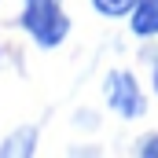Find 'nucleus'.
<instances>
[{
	"label": "nucleus",
	"mask_w": 158,
	"mask_h": 158,
	"mask_svg": "<svg viewBox=\"0 0 158 158\" xmlns=\"http://www.w3.org/2000/svg\"><path fill=\"white\" fill-rule=\"evenodd\" d=\"M19 26L44 52L59 48L63 40L70 37V15L63 11V0H22Z\"/></svg>",
	"instance_id": "obj_1"
},
{
	"label": "nucleus",
	"mask_w": 158,
	"mask_h": 158,
	"mask_svg": "<svg viewBox=\"0 0 158 158\" xmlns=\"http://www.w3.org/2000/svg\"><path fill=\"white\" fill-rule=\"evenodd\" d=\"M103 96H107V107L118 118H140V114H147V96H143L140 81L129 70H110L107 81H103Z\"/></svg>",
	"instance_id": "obj_2"
},
{
	"label": "nucleus",
	"mask_w": 158,
	"mask_h": 158,
	"mask_svg": "<svg viewBox=\"0 0 158 158\" xmlns=\"http://www.w3.org/2000/svg\"><path fill=\"white\" fill-rule=\"evenodd\" d=\"M129 30L136 37H158V0H136L129 11Z\"/></svg>",
	"instance_id": "obj_3"
},
{
	"label": "nucleus",
	"mask_w": 158,
	"mask_h": 158,
	"mask_svg": "<svg viewBox=\"0 0 158 158\" xmlns=\"http://www.w3.org/2000/svg\"><path fill=\"white\" fill-rule=\"evenodd\" d=\"M33 151H37V125H22L0 143V158H22Z\"/></svg>",
	"instance_id": "obj_4"
},
{
	"label": "nucleus",
	"mask_w": 158,
	"mask_h": 158,
	"mask_svg": "<svg viewBox=\"0 0 158 158\" xmlns=\"http://www.w3.org/2000/svg\"><path fill=\"white\" fill-rule=\"evenodd\" d=\"M92 7H96L103 19H125V15L136 7V0H92Z\"/></svg>",
	"instance_id": "obj_5"
},
{
	"label": "nucleus",
	"mask_w": 158,
	"mask_h": 158,
	"mask_svg": "<svg viewBox=\"0 0 158 158\" xmlns=\"http://www.w3.org/2000/svg\"><path fill=\"white\" fill-rule=\"evenodd\" d=\"M132 151H136V155H143V158H158V132H151V136H140Z\"/></svg>",
	"instance_id": "obj_6"
},
{
	"label": "nucleus",
	"mask_w": 158,
	"mask_h": 158,
	"mask_svg": "<svg viewBox=\"0 0 158 158\" xmlns=\"http://www.w3.org/2000/svg\"><path fill=\"white\" fill-rule=\"evenodd\" d=\"M151 81H155V92H158V63H155V74H151Z\"/></svg>",
	"instance_id": "obj_7"
}]
</instances>
